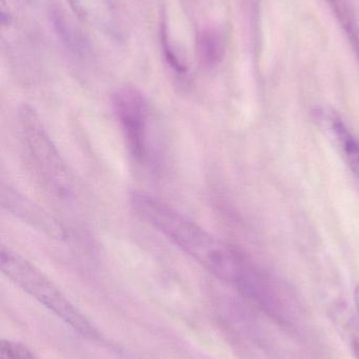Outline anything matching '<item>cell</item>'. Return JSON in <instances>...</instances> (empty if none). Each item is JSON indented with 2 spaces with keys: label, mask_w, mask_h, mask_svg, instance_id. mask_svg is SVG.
I'll use <instances>...</instances> for the list:
<instances>
[{
  "label": "cell",
  "mask_w": 359,
  "mask_h": 359,
  "mask_svg": "<svg viewBox=\"0 0 359 359\" xmlns=\"http://www.w3.org/2000/svg\"><path fill=\"white\" fill-rule=\"evenodd\" d=\"M19 133L27 160L44 187L60 200L73 198L76 190L73 176L31 107H22L19 111Z\"/></svg>",
  "instance_id": "obj_3"
},
{
  "label": "cell",
  "mask_w": 359,
  "mask_h": 359,
  "mask_svg": "<svg viewBox=\"0 0 359 359\" xmlns=\"http://www.w3.org/2000/svg\"><path fill=\"white\" fill-rule=\"evenodd\" d=\"M2 204L11 212L22 217L25 221L33 222L42 229L54 230L55 226L46 215L38 207L34 206L29 200L15 191L12 188H4L2 190Z\"/></svg>",
  "instance_id": "obj_7"
},
{
  "label": "cell",
  "mask_w": 359,
  "mask_h": 359,
  "mask_svg": "<svg viewBox=\"0 0 359 359\" xmlns=\"http://www.w3.org/2000/svg\"><path fill=\"white\" fill-rule=\"evenodd\" d=\"M0 359H37L22 344L2 339L0 344Z\"/></svg>",
  "instance_id": "obj_11"
},
{
  "label": "cell",
  "mask_w": 359,
  "mask_h": 359,
  "mask_svg": "<svg viewBox=\"0 0 359 359\" xmlns=\"http://www.w3.org/2000/svg\"><path fill=\"white\" fill-rule=\"evenodd\" d=\"M51 20L57 35L71 52L77 55H86L89 52L90 44L86 34L69 15L60 8H53Z\"/></svg>",
  "instance_id": "obj_6"
},
{
  "label": "cell",
  "mask_w": 359,
  "mask_h": 359,
  "mask_svg": "<svg viewBox=\"0 0 359 359\" xmlns=\"http://www.w3.org/2000/svg\"><path fill=\"white\" fill-rule=\"evenodd\" d=\"M74 14L105 33L118 35L119 21L111 0H67Z\"/></svg>",
  "instance_id": "obj_5"
},
{
  "label": "cell",
  "mask_w": 359,
  "mask_h": 359,
  "mask_svg": "<svg viewBox=\"0 0 359 359\" xmlns=\"http://www.w3.org/2000/svg\"><path fill=\"white\" fill-rule=\"evenodd\" d=\"M135 215L217 278L246 288L253 274L240 253L183 213L143 191L131 194Z\"/></svg>",
  "instance_id": "obj_1"
},
{
  "label": "cell",
  "mask_w": 359,
  "mask_h": 359,
  "mask_svg": "<svg viewBox=\"0 0 359 359\" xmlns=\"http://www.w3.org/2000/svg\"><path fill=\"white\" fill-rule=\"evenodd\" d=\"M196 48L202 65L212 69L218 65L225 56V38L217 29H202L198 33Z\"/></svg>",
  "instance_id": "obj_8"
},
{
  "label": "cell",
  "mask_w": 359,
  "mask_h": 359,
  "mask_svg": "<svg viewBox=\"0 0 359 359\" xmlns=\"http://www.w3.org/2000/svg\"><path fill=\"white\" fill-rule=\"evenodd\" d=\"M0 265L4 276H8L19 288L56 314L65 324L80 334L90 339L97 337V330L86 316L69 301L60 289L35 265L11 249L2 247Z\"/></svg>",
  "instance_id": "obj_2"
},
{
  "label": "cell",
  "mask_w": 359,
  "mask_h": 359,
  "mask_svg": "<svg viewBox=\"0 0 359 359\" xmlns=\"http://www.w3.org/2000/svg\"><path fill=\"white\" fill-rule=\"evenodd\" d=\"M354 354H355L356 359H359V341H354L353 343Z\"/></svg>",
  "instance_id": "obj_13"
},
{
  "label": "cell",
  "mask_w": 359,
  "mask_h": 359,
  "mask_svg": "<svg viewBox=\"0 0 359 359\" xmlns=\"http://www.w3.org/2000/svg\"><path fill=\"white\" fill-rule=\"evenodd\" d=\"M354 303H355L356 310L359 316V286L356 287L355 292H354Z\"/></svg>",
  "instance_id": "obj_12"
},
{
  "label": "cell",
  "mask_w": 359,
  "mask_h": 359,
  "mask_svg": "<svg viewBox=\"0 0 359 359\" xmlns=\"http://www.w3.org/2000/svg\"><path fill=\"white\" fill-rule=\"evenodd\" d=\"M112 105L131 155L137 161H148L150 158V107L145 95L133 86H124L114 93Z\"/></svg>",
  "instance_id": "obj_4"
},
{
  "label": "cell",
  "mask_w": 359,
  "mask_h": 359,
  "mask_svg": "<svg viewBox=\"0 0 359 359\" xmlns=\"http://www.w3.org/2000/svg\"><path fill=\"white\" fill-rule=\"evenodd\" d=\"M332 126L344 158L354 176L359 180V140L341 120H333Z\"/></svg>",
  "instance_id": "obj_9"
},
{
  "label": "cell",
  "mask_w": 359,
  "mask_h": 359,
  "mask_svg": "<svg viewBox=\"0 0 359 359\" xmlns=\"http://www.w3.org/2000/svg\"><path fill=\"white\" fill-rule=\"evenodd\" d=\"M160 32H162V50H164V58H166L167 63L170 65L171 69L175 72L176 75L181 76V77H185L188 74L187 65L183 62L181 57L176 54L174 48L171 46L168 34H167L166 23H162Z\"/></svg>",
  "instance_id": "obj_10"
}]
</instances>
